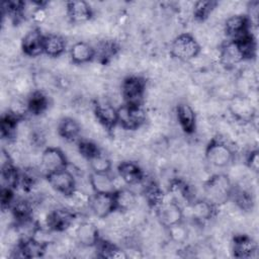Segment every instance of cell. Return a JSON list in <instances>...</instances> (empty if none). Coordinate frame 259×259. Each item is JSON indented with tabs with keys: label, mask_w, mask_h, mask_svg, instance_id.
<instances>
[{
	"label": "cell",
	"mask_w": 259,
	"mask_h": 259,
	"mask_svg": "<svg viewBox=\"0 0 259 259\" xmlns=\"http://www.w3.org/2000/svg\"><path fill=\"white\" fill-rule=\"evenodd\" d=\"M256 50V39L251 34L238 39H229L220 49V63L226 69H232L243 61L254 58Z\"/></svg>",
	"instance_id": "1"
},
{
	"label": "cell",
	"mask_w": 259,
	"mask_h": 259,
	"mask_svg": "<svg viewBox=\"0 0 259 259\" xmlns=\"http://www.w3.org/2000/svg\"><path fill=\"white\" fill-rule=\"evenodd\" d=\"M234 186L230 178L225 174H214L210 176L203 185V192L207 201L213 205L227 202L231 197Z\"/></svg>",
	"instance_id": "2"
},
{
	"label": "cell",
	"mask_w": 259,
	"mask_h": 259,
	"mask_svg": "<svg viewBox=\"0 0 259 259\" xmlns=\"http://www.w3.org/2000/svg\"><path fill=\"white\" fill-rule=\"evenodd\" d=\"M201 51L196 38L187 32L177 35L171 42L170 54L175 59L188 62L196 58Z\"/></svg>",
	"instance_id": "3"
},
{
	"label": "cell",
	"mask_w": 259,
	"mask_h": 259,
	"mask_svg": "<svg viewBox=\"0 0 259 259\" xmlns=\"http://www.w3.org/2000/svg\"><path fill=\"white\" fill-rule=\"evenodd\" d=\"M204 156L206 161L213 167L225 168L229 166L234 159V152L232 148L224 141L213 138L207 144Z\"/></svg>",
	"instance_id": "4"
},
{
	"label": "cell",
	"mask_w": 259,
	"mask_h": 259,
	"mask_svg": "<svg viewBox=\"0 0 259 259\" xmlns=\"http://www.w3.org/2000/svg\"><path fill=\"white\" fill-rule=\"evenodd\" d=\"M146 121V112L142 105L122 104L117 108V124L124 130L135 131Z\"/></svg>",
	"instance_id": "5"
},
{
	"label": "cell",
	"mask_w": 259,
	"mask_h": 259,
	"mask_svg": "<svg viewBox=\"0 0 259 259\" xmlns=\"http://www.w3.org/2000/svg\"><path fill=\"white\" fill-rule=\"evenodd\" d=\"M146 92V81L140 76H128L121 84V96L124 104L142 105Z\"/></svg>",
	"instance_id": "6"
},
{
	"label": "cell",
	"mask_w": 259,
	"mask_h": 259,
	"mask_svg": "<svg viewBox=\"0 0 259 259\" xmlns=\"http://www.w3.org/2000/svg\"><path fill=\"white\" fill-rule=\"evenodd\" d=\"M46 178L54 190L67 197H70L77 191L76 178L68 168L48 173Z\"/></svg>",
	"instance_id": "7"
},
{
	"label": "cell",
	"mask_w": 259,
	"mask_h": 259,
	"mask_svg": "<svg viewBox=\"0 0 259 259\" xmlns=\"http://www.w3.org/2000/svg\"><path fill=\"white\" fill-rule=\"evenodd\" d=\"M155 209L160 224L165 228L183 222V207L172 199L164 200Z\"/></svg>",
	"instance_id": "8"
},
{
	"label": "cell",
	"mask_w": 259,
	"mask_h": 259,
	"mask_svg": "<svg viewBox=\"0 0 259 259\" xmlns=\"http://www.w3.org/2000/svg\"><path fill=\"white\" fill-rule=\"evenodd\" d=\"M93 111L98 122L107 131H111L117 124V108L103 99L93 101Z\"/></svg>",
	"instance_id": "9"
},
{
	"label": "cell",
	"mask_w": 259,
	"mask_h": 259,
	"mask_svg": "<svg viewBox=\"0 0 259 259\" xmlns=\"http://www.w3.org/2000/svg\"><path fill=\"white\" fill-rule=\"evenodd\" d=\"M88 204L92 212L99 219L110 215L115 209L114 192L112 193H94L88 199Z\"/></svg>",
	"instance_id": "10"
},
{
	"label": "cell",
	"mask_w": 259,
	"mask_h": 259,
	"mask_svg": "<svg viewBox=\"0 0 259 259\" xmlns=\"http://www.w3.org/2000/svg\"><path fill=\"white\" fill-rule=\"evenodd\" d=\"M40 164L47 174L68 168V160L64 152L57 147H47L40 157Z\"/></svg>",
	"instance_id": "11"
},
{
	"label": "cell",
	"mask_w": 259,
	"mask_h": 259,
	"mask_svg": "<svg viewBox=\"0 0 259 259\" xmlns=\"http://www.w3.org/2000/svg\"><path fill=\"white\" fill-rule=\"evenodd\" d=\"M45 35L37 27L27 31L21 39V50L27 57L35 58L44 54Z\"/></svg>",
	"instance_id": "12"
},
{
	"label": "cell",
	"mask_w": 259,
	"mask_h": 259,
	"mask_svg": "<svg viewBox=\"0 0 259 259\" xmlns=\"http://www.w3.org/2000/svg\"><path fill=\"white\" fill-rule=\"evenodd\" d=\"M252 25L246 14H236L225 22V32L230 39H238L251 33Z\"/></svg>",
	"instance_id": "13"
},
{
	"label": "cell",
	"mask_w": 259,
	"mask_h": 259,
	"mask_svg": "<svg viewBox=\"0 0 259 259\" xmlns=\"http://www.w3.org/2000/svg\"><path fill=\"white\" fill-rule=\"evenodd\" d=\"M75 220V213L65 207H59L49 213L47 226L54 232H64L68 230Z\"/></svg>",
	"instance_id": "14"
},
{
	"label": "cell",
	"mask_w": 259,
	"mask_h": 259,
	"mask_svg": "<svg viewBox=\"0 0 259 259\" xmlns=\"http://www.w3.org/2000/svg\"><path fill=\"white\" fill-rule=\"evenodd\" d=\"M230 111L240 121H252L255 117V110L251 101L244 95L233 96L230 101Z\"/></svg>",
	"instance_id": "15"
},
{
	"label": "cell",
	"mask_w": 259,
	"mask_h": 259,
	"mask_svg": "<svg viewBox=\"0 0 259 259\" xmlns=\"http://www.w3.org/2000/svg\"><path fill=\"white\" fill-rule=\"evenodd\" d=\"M51 243L40 241L35 237L21 240L16 246L18 254L23 258H40L47 252V249Z\"/></svg>",
	"instance_id": "16"
},
{
	"label": "cell",
	"mask_w": 259,
	"mask_h": 259,
	"mask_svg": "<svg viewBox=\"0 0 259 259\" xmlns=\"http://www.w3.org/2000/svg\"><path fill=\"white\" fill-rule=\"evenodd\" d=\"M258 251L257 243L248 235H237L232 241V252L234 257L248 259L256 255Z\"/></svg>",
	"instance_id": "17"
},
{
	"label": "cell",
	"mask_w": 259,
	"mask_h": 259,
	"mask_svg": "<svg viewBox=\"0 0 259 259\" xmlns=\"http://www.w3.org/2000/svg\"><path fill=\"white\" fill-rule=\"evenodd\" d=\"M67 16L73 23H83L93 16L91 6L83 0H72L66 4Z\"/></svg>",
	"instance_id": "18"
},
{
	"label": "cell",
	"mask_w": 259,
	"mask_h": 259,
	"mask_svg": "<svg viewBox=\"0 0 259 259\" xmlns=\"http://www.w3.org/2000/svg\"><path fill=\"white\" fill-rule=\"evenodd\" d=\"M117 173L126 185H137L144 181L145 173L140 165L133 161L120 162L117 166Z\"/></svg>",
	"instance_id": "19"
},
{
	"label": "cell",
	"mask_w": 259,
	"mask_h": 259,
	"mask_svg": "<svg viewBox=\"0 0 259 259\" xmlns=\"http://www.w3.org/2000/svg\"><path fill=\"white\" fill-rule=\"evenodd\" d=\"M76 239L77 242L85 248L95 247L98 243L99 231L98 228L91 222H83L76 229Z\"/></svg>",
	"instance_id": "20"
},
{
	"label": "cell",
	"mask_w": 259,
	"mask_h": 259,
	"mask_svg": "<svg viewBox=\"0 0 259 259\" xmlns=\"http://www.w3.org/2000/svg\"><path fill=\"white\" fill-rule=\"evenodd\" d=\"M176 117L181 130L186 134H192L196 127V114L194 109L185 102L176 106Z\"/></svg>",
	"instance_id": "21"
},
{
	"label": "cell",
	"mask_w": 259,
	"mask_h": 259,
	"mask_svg": "<svg viewBox=\"0 0 259 259\" xmlns=\"http://www.w3.org/2000/svg\"><path fill=\"white\" fill-rule=\"evenodd\" d=\"M95 57V48L86 41H77L70 49V58L72 62L77 65L89 63Z\"/></svg>",
	"instance_id": "22"
},
{
	"label": "cell",
	"mask_w": 259,
	"mask_h": 259,
	"mask_svg": "<svg viewBox=\"0 0 259 259\" xmlns=\"http://www.w3.org/2000/svg\"><path fill=\"white\" fill-rule=\"evenodd\" d=\"M89 183L94 193H112L116 190L114 180L109 173L91 172Z\"/></svg>",
	"instance_id": "23"
},
{
	"label": "cell",
	"mask_w": 259,
	"mask_h": 259,
	"mask_svg": "<svg viewBox=\"0 0 259 259\" xmlns=\"http://www.w3.org/2000/svg\"><path fill=\"white\" fill-rule=\"evenodd\" d=\"M58 134L68 142L79 141L81 135L80 123L72 117H64L58 124Z\"/></svg>",
	"instance_id": "24"
},
{
	"label": "cell",
	"mask_w": 259,
	"mask_h": 259,
	"mask_svg": "<svg viewBox=\"0 0 259 259\" xmlns=\"http://www.w3.org/2000/svg\"><path fill=\"white\" fill-rule=\"evenodd\" d=\"M192 218L197 222H205L210 220L215 212V205L206 199L193 200L189 205Z\"/></svg>",
	"instance_id": "25"
},
{
	"label": "cell",
	"mask_w": 259,
	"mask_h": 259,
	"mask_svg": "<svg viewBox=\"0 0 259 259\" xmlns=\"http://www.w3.org/2000/svg\"><path fill=\"white\" fill-rule=\"evenodd\" d=\"M115 209L120 212H126L132 210L137 204L136 193L128 188L116 189L114 191Z\"/></svg>",
	"instance_id": "26"
},
{
	"label": "cell",
	"mask_w": 259,
	"mask_h": 259,
	"mask_svg": "<svg viewBox=\"0 0 259 259\" xmlns=\"http://www.w3.org/2000/svg\"><path fill=\"white\" fill-rule=\"evenodd\" d=\"M169 192L171 193V196H172L171 199L177 202L180 206H182L183 203H186V205H189L193 201L189 187L185 182L181 180L172 181L169 187Z\"/></svg>",
	"instance_id": "27"
},
{
	"label": "cell",
	"mask_w": 259,
	"mask_h": 259,
	"mask_svg": "<svg viewBox=\"0 0 259 259\" xmlns=\"http://www.w3.org/2000/svg\"><path fill=\"white\" fill-rule=\"evenodd\" d=\"M66 49V40L59 34H46L44 42V54L49 57H60Z\"/></svg>",
	"instance_id": "28"
},
{
	"label": "cell",
	"mask_w": 259,
	"mask_h": 259,
	"mask_svg": "<svg viewBox=\"0 0 259 259\" xmlns=\"http://www.w3.org/2000/svg\"><path fill=\"white\" fill-rule=\"evenodd\" d=\"M95 248L98 252V256L101 258L125 259L128 257L127 254L123 250H121V248L109 241H105L102 239H99Z\"/></svg>",
	"instance_id": "29"
},
{
	"label": "cell",
	"mask_w": 259,
	"mask_h": 259,
	"mask_svg": "<svg viewBox=\"0 0 259 259\" xmlns=\"http://www.w3.org/2000/svg\"><path fill=\"white\" fill-rule=\"evenodd\" d=\"M26 102H27L28 112L33 115H38L44 113L48 109L50 104L49 97L47 96V94H45L42 91H39V90L32 92L27 98Z\"/></svg>",
	"instance_id": "30"
},
{
	"label": "cell",
	"mask_w": 259,
	"mask_h": 259,
	"mask_svg": "<svg viewBox=\"0 0 259 259\" xmlns=\"http://www.w3.org/2000/svg\"><path fill=\"white\" fill-rule=\"evenodd\" d=\"M144 194L146 200L148 201V204L154 208H156L165 200L164 192L155 182H149L148 184H146L144 188Z\"/></svg>",
	"instance_id": "31"
},
{
	"label": "cell",
	"mask_w": 259,
	"mask_h": 259,
	"mask_svg": "<svg viewBox=\"0 0 259 259\" xmlns=\"http://www.w3.org/2000/svg\"><path fill=\"white\" fill-rule=\"evenodd\" d=\"M20 120L7 112L1 117V137L6 140H12L15 138L18 122Z\"/></svg>",
	"instance_id": "32"
},
{
	"label": "cell",
	"mask_w": 259,
	"mask_h": 259,
	"mask_svg": "<svg viewBox=\"0 0 259 259\" xmlns=\"http://www.w3.org/2000/svg\"><path fill=\"white\" fill-rule=\"evenodd\" d=\"M217 2L212 0L205 1H197L193 6V16L198 21H204L211 14L213 9L217 6Z\"/></svg>",
	"instance_id": "33"
},
{
	"label": "cell",
	"mask_w": 259,
	"mask_h": 259,
	"mask_svg": "<svg viewBox=\"0 0 259 259\" xmlns=\"http://www.w3.org/2000/svg\"><path fill=\"white\" fill-rule=\"evenodd\" d=\"M167 229L170 240L176 244H184L188 239V229L184 226L183 222L170 226Z\"/></svg>",
	"instance_id": "34"
},
{
	"label": "cell",
	"mask_w": 259,
	"mask_h": 259,
	"mask_svg": "<svg viewBox=\"0 0 259 259\" xmlns=\"http://www.w3.org/2000/svg\"><path fill=\"white\" fill-rule=\"evenodd\" d=\"M92 172L109 173L111 170V161L102 152L88 161Z\"/></svg>",
	"instance_id": "35"
},
{
	"label": "cell",
	"mask_w": 259,
	"mask_h": 259,
	"mask_svg": "<svg viewBox=\"0 0 259 259\" xmlns=\"http://www.w3.org/2000/svg\"><path fill=\"white\" fill-rule=\"evenodd\" d=\"M78 151L81 154V156L84 157L87 161L101 153V150L95 143L87 140L78 141Z\"/></svg>",
	"instance_id": "36"
},
{
	"label": "cell",
	"mask_w": 259,
	"mask_h": 259,
	"mask_svg": "<svg viewBox=\"0 0 259 259\" xmlns=\"http://www.w3.org/2000/svg\"><path fill=\"white\" fill-rule=\"evenodd\" d=\"M8 112L18 118L19 120H22L24 116L28 113V107L27 102L23 101L19 98L13 99L10 103V106L8 108Z\"/></svg>",
	"instance_id": "37"
},
{
	"label": "cell",
	"mask_w": 259,
	"mask_h": 259,
	"mask_svg": "<svg viewBox=\"0 0 259 259\" xmlns=\"http://www.w3.org/2000/svg\"><path fill=\"white\" fill-rule=\"evenodd\" d=\"M232 196H234L237 204L241 208H244V209L252 208L253 198H252V195L249 192H247L245 190H235V187H234Z\"/></svg>",
	"instance_id": "38"
},
{
	"label": "cell",
	"mask_w": 259,
	"mask_h": 259,
	"mask_svg": "<svg viewBox=\"0 0 259 259\" xmlns=\"http://www.w3.org/2000/svg\"><path fill=\"white\" fill-rule=\"evenodd\" d=\"M117 49L118 48H117V46L114 41L104 40L103 42L99 44L97 50L95 49V53H96V55H99L100 58L107 59V58H110V57L114 56Z\"/></svg>",
	"instance_id": "39"
},
{
	"label": "cell",
	"mask_w": 259,
	"mask_h": 259,
	"mask_svg": "<svg viewBox=\"0 0 259 259\" xmlns=\"http://www.w3.org/2000/svg\"><path fill=\"white\" fill-rule=\"evenodd\" d=\"M36 6L34 9H32L31 12V19L35 22V23H42L47 17H48V12L45 8V4L42 2H35L34 3Z\"/></svg>",
	"instance_id": "40"
},
{
	"label": "cell",
	"mask_w": 259,
	"mask_h": 259,
	"mask_svg": "<svg viewBox=\"0 0 259 259\" xmlns=\"http://www.w3.org/2000/svg\"><path fill=\"white\" fill-rule=\"evenodd\" d=\"M14 201L13 189L9 187H2L1 189V205L2 208H10Z\"/></svg>",
	"instance_id": "41"
},
{
	"label": "cell",
	"mask_w": 259,
	"mask_h": 259,
	"mask_svg": "<svg viewBox=\"0 0 259 259\" xmlns=\"http://www.w3.org/2000/svg\"><path fill=\"white\" fill-rule=\"evenodd\" d=\"M251 25H257L258 22V15H259V3L258 1H253L249 3L248 7V14H246Z\"/></svg>",
	"instance_id": "42"
},
{
	"label": "cell",
	"mask_w": 259,
	"mask_h": 259,
	"mask_svg": "<svg viewBox=\"0 0 259 259\" xmlns=\"http://www.w3.org/2000/svg\"><path fill=\"white\" fill-rule=\"evenodd\" d=\"M259 159H258V150L255 149V150H251L249 153H248V156L246 158V164L248 166V168L257 173L258 172V168H259Z\"/></svg>",
	"instance_id": "43"
}]
</instances>
